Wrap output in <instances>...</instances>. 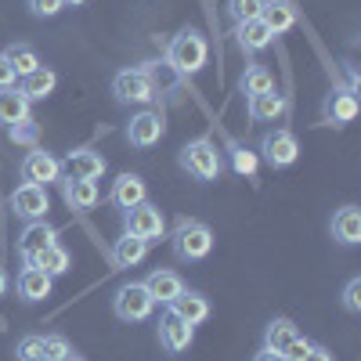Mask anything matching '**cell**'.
Returning <instances> with one entry per match:
<instances>
[{"mask_svg": "<svg viewBox=\"0 0 361 361\" xmlns=\"http://www.w3.org/2000/svg\"><path fill=\"white\" fill-rule=\"evenodd\" d=\"M54 243H58V228H54V224H47V221H29L25 231H22V238H18V257H22L25 264H37V257H40L47 246H54Z\"/></svg>", "mask_w": 361, "mask_h": 361, "instance_id": "obj_11", "label": "cell"}, {"mask_svg": "<svg viewBox=\"0 0 361 361\" xmlns=\"http://www.w3.org/2000/svg\"><path fill=\"white\" fill-rule=\"evenodd\" d=\"M8 137H11L15 145H25V148H37V137H40V127H37V119L29 116V119H22V123L8 127Z\"/></svg>", "mask_w": 361, "mask_h": 361, "instance_id": "obj_32", "label": "cell"}, {"mask_svg": "<svg viewBox=\"0 0 361 361\" xmlns=\"http://www.w3.org/2000/svg\"><path fill=\"white\" fill-rule=\"evenodd\" d=\"M209 58V44L202 33L195 29H180V33L166 44V66L177 73V76H195Z\"/></svg>", "mask_w": 361, "mask_h": 361, "instance_id": "obj_1", "label": "cell"}, {"mask_svg": "<svg viewBox=\"0 0 361 361\" xmlns=\"http://www.w3.org/2000/svg\"><path fill=\"white\" fill-rule=\"evenodd\" d=\"M18 173L25 185H58L62 180V159H54L51 152L44 148H33V152H25L22 163H18Z\"/></svg>", "mask_w": 361, "mask_h": 361, "instance_id": "obj_7", "label": "cell"}, {"mask_svg": "<svg viewBox=\"0 0 361 361\" xmlns=\"http://www.w3.org/2000/svg\"><path fill=\"white\" fill-rule=\"evenodd\" d=\"M177 163H180V170H185L188 177H195V180H217L221 170H224V159H221L217 145L209 141V137H195V141H188L185 148H180Z\"/></svg>", "mask_w": 361, "mask_h": 361, "instance_id": "obj_3", "label": "cell"}, {"mask_svg": "<svg viewBox=\"0 0 361 361\" xmlns=\"http://www.w3.org/2000/svg\"><path fill=\"white\" fill-rule=\"evenodd\" d=\"M340 304L347 314H361V279H350L343 286V296H340Z\"/></svg>", "mask_w": 361, "mask_h": 361, "instance_id": "obj_36", "label": "cell"}, {"mask_svg": "<svg viewBox=\"0 0 361 361\" xmlns=\"http://www.w3.org/2000/svg\"><path fill=\"white\" fill-rule=\"evenodd\" d=\"M29 102L18 87H8V90H0V127H15L22 123V119H29Z\"/></svg>", "mask_w": 361, "mask_h": 361, "instance_id": "obj_25", "label": "cell"}, {"mask_svg": "<svg viewBox=\"0 0 361 361\" xmlns=\"http://www.w3.org/2000/svg\"><path fill=\"white\" fill-rule=\"evenodd\" d=\"M123 228L137 238H145L148 246L159 243V238H166V217H163V209L152 206V202H137L130 209H123Z\"/></svg>", "mask_w": 361, "mask_h": 361, "instance_id": "obj_5", "label": "cell"}, {"mask_svg": "<svg viewBox=\"0 0 361 361\" xmlns=\"http://www.w3.org/2000/svg\"><path fill=\"white\" fill-rule=\"evenodd\" d=\"M329 231H333V238L340 246H357L361 243V209L357 206H340L333 214Z\"/></svg>", "mask_w": 361, "mask_h": 361, "instance_id": "obj_19", "label": "cell"}, {"mask_svg": "<svg viewBox=\"0 0 361 361\" xmlns=\"http://www.w3.org/2000/svg\"><path fill=\"white\" fill-rule=\"evenodd\" d=\"M260 156L275 166V170H286V166H293V163L300 159V141H296V134H289V130H271V134H264V141H260Z\"/></svg>", "mask_w": 361, "mask_h": 361, "instance_id": "obj_10", "label": "cell"}, {"mask_svg": "<svg viewBox=\"0 0 361 361\" xmlns=\"http://www.w3.org/2000/svg\"><path fill=\"white\" fill-rule=\"evenodd\" d=\"M15 357L18 361H40L44 357V336H33V333L22 336L18 347H15Z\"/></svg>", "mask_w": 361, "mask_h": 361, "instance_id": "obj_34", "label": "cell"}, {"mask_svg": "<svg viewBox=\"0 0 361 361\" xmlns=\"http://www.w3.org/2000/svg\"><path fill=\"white\" fill-rule=\"evenodd\" d=\"M105 156L94 152V148H76L69 152V159L62 163V177H80V180H98L105 173Z\"/></svg>", "mask_w": 361, "mask_h": 361, "instance_id": "obj_14", "label": "cell"}, {"mask_svg": "<svg viewBox=\"0 0 361 361\" xmlns=\"http://www.w3.org/2000/svg\"><path fill=\"white\" fill-rule=\"evenodd\" d=\"M250 119H257V123H271V119H279L286 112V94H279V90H267V94H257L250 98Z\"/></svg>", "mask_w": 361, "mask_h": 361, "instance_id": "obj_26", "label": "cell"}, {"mask_svg": "<svg viewBox=\"0 0 361 361\" xmlns=\"http://www.w3.org/2000/svg\"><path fill=\"white\" fill-rule=\"evenodd\" d=\"M40 361H51V357H40Z\"/></svg>", "mask_w": 361, "mask_h": 361, "instance_id": "obj_45", "label": "cell"}, {"mask_svg": "<svg viewBox=\"0 0 361 361\" xmlns=\"http://www.w3.org/2000/svg\"><path fill=\"white\" fill-rule=\"evenodd\" d=\"M145 199H148V185H145L137 173H119L112 180V188H109V202L116 209H130V206H137Z\"/></svg>", "mask_w": 361, "mask_h": 361, "instance_id": "obj_17", "label": "cell"}, {"mask_svg": "<svg viewBox=\"0 0 361 361\" xmlns=\"http://www.w3.org/2000/svg\"><path fill=\"white\" fill-rule=\"evenodd\" d=\"M296 336H300V329H296L289 318H275V322L264 329V347H271V350H286Z\"/></svg>", "mask_w": 361, "mask_h": 361, "instance_id": "obj_28", "label": "cell"}, {"mask_svg": "<svg viewBox=\"0 0 361 361\" xmlns=\"http://www.w3.org/2000/svg\"><path fill=\"white\" fill-rule=\"evenodd\" d=\"M62 4H66V8H83L87 0H62Z\"/></svg>", "mask_w": 361, "mask_h": 361, "instance_id": "obj_43", "label": "cell"}, {"mask_svg": "<svg viewBox=\"0 0 361 361\" xmlns=\"http://www.w3.org/2000/svg\"><path fill=\"white\" fill-rule=\"evenodd\" d=\"M246 98H257V94H267V90H275V76H271L267 66H246L243 80H238Z\"/></svg>", "mask_w": 361, "mask_h": 361, "instance_id": "obj_27", "label": "cell"}, {"mask_svg": "<svg viewBox=\"0 0 361 361\" xmlns=\"http://www.w3.org/2000/svg\"><path fill=\"white\" fill-rule=\"evenodd\" d=\"M304 361H336V357H333V350H329V347H318V343H314Z\"/></svg>", "mask_w": 361, "mask_h": 361, "instance_id": "obj_40", "label": "cell"}, {"mask_svg": "<svg viewBox=\"0 0 361 361\" xmlns=\"http://www.w3.org/2000/svg\"><path fill=\"white\" fill-rule=\"evenodd\" d=\"M112 94L119 105H152L156 102V80L148 69H119L112 76Z\"/></svg>", "mask_w": 361, "mask_h": 361, "instance_id": "obj_4", "label": "cell"}, {"mask_svg": "<svg viewBox=\"0 0 361 361\" xmlns=\"http://www.w3.org/2000/svg\"><path fill=\"white\" fill-rule=\"evenodd\" d=\"M235 40H238V47H243L246 54H257V51L275 44V33L264 25V18H250V22H238L235 25Z\"/></svg>", "mask_w": 361, "mask_h": 361, "instance_id": "obj_21", "label": "cell"}, {"mask_svg": "<svg viewBox=\"0 0 361 361\" xmlns=\"http://www.w3.org/2000/svg\"><path fill=\"white\" fill-rule=\"evenodd\" d=\"M8 87H18V73L8 62V54H0V90H8Z\"/></svg>", "mask_w": 361, "mask_h": 361, "instance_id": "obj_39", "label": "cell"}, {"mask_svg": "<svg viewBox=\"0 0 361 361\" xmlns=\"http://www.w3.org/2000/svg\"><path fill=\"white\" fill-rule=\"evenodd\" d=\"M62 8H66L62 0H29V11H33L37 18H54Z\"/></svg>", "mask_w": 361, "mask_h": 361, "instance_id": "obj_37", "label": "cell"}, {"mask_svg": "<svg viewBox=\"0 0 361 361\" xmlns=\"http://www.w3.org/2000/svg\"><path fill=\"white\" fill-rule=\"evenodd\" d=\"M62 185V199L73 214H87V209H94L102 192H98V180H80V177H62L58 180Z\"/></svg>", "mask_w": 361, "mask_h": 361, "instance_id": "obj_12", "label": "cell"}, {"mask_svg": "<svg viewBox=\"0 0 361 361\" xmlns=\"http://www.w3.org/2000/svg\"><path fill=\"white\" fill-rule=\"evenodd\" d=\"M166 311L177 314L180 322H188V325L195 329V325H202V322L209 318V300H206L202 293H195V289H180L170 304H166Z\"/></svg>", "mask_w": 361, "mask_h": 361, "instance_id": "obj_13", "label": "cell"}, {"mask_svg": "<svg viewBox=\"0 0 361 361\" xmlns=\"http://www.w3.org/2000/svg\"><path fill=\"white\" fill-rule=\"evenodd\" d=\"M163 134H166V119L156 109H145V112L130 116V123H127V141L134 148H152L163 141Z\"/></svg>", "mask_w": 361, "mask_h": 361, "instance_id": "obj_9", "label": "cell"}, {"mask_svg": "<svg viewBox=\"0 0 361 361\" xmlns=\"http://www.w3.org/2000/svg\"><path fill=\"white\" fill-rule=\"evenodd\" d=\"M228 152H231V170L238 173V177H253L257 173V152H253V148H246V145H235L231 141V148H228Z\"/></svg>", "mask_w": 361, "mask_h": 361, "instance_id": "obj_31", "label": "cell"}, {"mask_svg": "<svg viewBox=\"0 0 361 361\" xmlns=\"http://www.w3.org/2000/svg\"><path fill=\"white\" fill-rule=\"evenodd\" d=\"M170 246H173V257L185 260V264L206 260L209 250H214V231H209L202 221H195V217H180L173 235H170Z\"/></svg>", "mask_w": 361, "mask_h": 361, "instance_id": "obj_2", "label": "cell"}, {"mask_svg": "<svg viewBox=\"0 0 361 361\" xmlns=\"http://www.w3.org/2000/svg\"><path fill=\"white\" fill-rule=\"evenodd\" d=\"M11 209H15V217L22 221H44L47 217V209H51V195L44 185H22L11 192Z\"/></svg>", "mask_w": 361, "mask_h": 361, "instance_id": "obj_8", "label": "cell"}, {"mask_svg": "<svg viewBox=\"0 0 361 361\" xmlns=\"http://www.w3.org/2000/svg\"><path fill=\"white\" fill-rule=\"evenodd\" d=\"M145 257H148V243L137 238V235H130V231L119 235L112 243V250H109V264L119 267V271H123V267H137Z\"/></svg>", "mask_w": 361, "mask_h": 361, "instance_id": "obj_18", "label": "cell"}, {"mask_svg": "<svg viewBox=\"0 0 361 361\" xmlns=\"http://www.w3.org/2000/svg\"><path fill=\"white\" fill-rule=\"evenodd\" d=\"M62 361H87V357H83V354H76V350H73V354H69V357H62Z\"/></svg>", "mask_w": 361, "mask_h": 361, "instance_id": "obj_44", "label": "cell"}, {"mask_svg": "<svg viewBox=\"0 0 361 361\" xmlns=\"http://www.w3.org/2000/svg\"><path fill=\"white\" fill-rule=\"evenodd\" d=\"M264 25L271 29L275 37L289 33V29L296 25V4L293 0H264V11H260Z\"/></svg>", "mask_w": 361, "mask_h": 361, "instance_id": "obj_23", "label": "cell"}, {"mask_svg": "<svg viewBox=\"0 0 361 361\" xmlns=\"http://www.w3.org/2000/svg\"><path fill=\"white\" fill-rule=\"evenodd\" d=\"M145 289H148V296H152L156 304H170V300H173L180 289H185V282H180V275H177V271L156 267V271H148Z\"/></svg>", "mask_w": 361, "mask_h": 361, "instance_id": "obj_22", "label": "cell"}, {"mask_svg": "<svg viewBox=\"0 0 361 361\" xmlns=\"http://www.w3.org/2000/svg\"><path fill=\"white\" fill-rule=\"evenodd\" d=\"M159 343H163V350L166 354H180V350H188L192 343H195V329L188 325V322H180L177 314H163L159 318Z\"/></svg>", "mask_w": 361, "mask_h": 361, "instance_id": "obj_15", "label": "cell"}, {"mask_svg": "<svg viewBox=\"0 0 361 361\" xmlns=\"http://www.w3.org/2000/svg\"><path fill=\"white\" fill-rule=\"evenodd\" d=\"M264 11V0H228V15L238 22H250V18H260Z\"/></svg>", "mask_w": 361, "mask_h": 361, "instance_id": "obj_33", "label": "cell"}, {"mask_svg": "<svg viewBox=\"0 0 361 361\" xmlns=\"http://www.w3.org/2000/svg\"><path fill=\"white\" fill-rule=\"evenodd\" d=\"M253 361H286V354H282V350H271V347H264L260 354H253Z\"/></svg>", "mask_w": 361, "mask_h": 361, "instance_id": "obj_41", "label": "cell"}, {"mask_svg": "<svg viewBox=\"0 0 361 361\" xmlns=\"http://www.w3.org/2000/svg\"><path fill=\"white\" fill-rule=\"evenodd\" d=\"M54 87H58V73L47 69V66H40V69H33L29 76L18 80V90H22L29 102H44V98H51V94H54Z\"/></svg>", "mask_w": 361, "mask_h": 361, "instance_id": "obj_24", "label": "cell"}, {"mask_svg": "<svg viewBox=\"0 0 361 361\" xmlns=\"http://www.w3.org/2000/svg\"><path fill=\"white\" fill-rule=\"evenodd\" d=\"M4 54H8V62L15 66L18 80H22V76H29L33 69H40V58H37V51L29 47V44H11V47H8Z\"/></svg>", "mask_w": 361, "mask_h": 361, "instance_id": "obj_30", "label": "cell"}, {"mask_svg": "<svg viewBox=\"0 0 361 361\" xmlns=\"http://www.w3.org/2000/svg\"><path fill=\"white\" fill-rule=\"evenodd\" d=\"M37 267H44L51 279H58V275H66V271L73 267V253H69L66 246L54 243V246H47V250L37 257Z\"/></svg>", "mask_w": 361, "mask_h": 361, "instance_id": "obj_29", "label": "cell"}, {"mask_svg": "<svg viewBox=\"0 0 361 361\" xmlns=\"http://www.w3.org/2000/svg\"><path fill=\"white\" fill-rule=\"evenodd\" d=\"M15 289H18V296L25 300V304H37V300L51 296L54 279L47 275L44 267H37V264H25V267L18 271V279H15Z\"/></svg>", "mask_w": 361, "mask_h": 361, "instance_id": "obj_16", "label": "cell"}, {"mask_svg": "<svg viewBox=\"0 0 361 361\" xmlns=\"http://www.w3.org/2000/svg\"><path fill=\"white\" fill-rule=\"evenodd\" d=\"M311 347H314V343H311L307 336H296V340H293V343H289V347H286L282 354H286V361H304Z\"/></svg>", "mask_w": 361, "mask_h": 361, "instance_id": "obj_38", "label": "cell"}, {"mask_svg": "<svg viewBox=\"0 0 361 361\" xmlns=\"http://www.w3.org/2000/svg\"><path fill=\"white\" fill-rule=\"evenodd\" d=\"M73 354V347H69V340L62 336V333H51V336H44V357H51V361H62V357H69Z\"/></svg>", "mask_w": 361, "mask_h": 361, "instance_id": "obj_35", "label": "cell"}, {"mask_svg": "<svg viewBox=\"0 0 361 361\" xmlns=\"http://www.w3.org/2000/svg\"><path fill=\"white\" fill-rule=\"evenodd\" d=\"M322 116H325V123H333V127H343L350 123V119L357 116V98H354V90H333V94L325 98L322 105Z\"/></svg>", "mask_w": 361, "mask_h": 361, "instance_id": "obj_20", "label": "cell"}, {"mask_svg": "<svg viewBox=\"0 0 361 361\" xmlns=\"http://www.w3.org/2000/svg\"><path fill=\"white\" fill-rule=\"evenodd\" d=\"M112 311L119 322H145L148 314L156 311V300L148 296L145 282H127V286H119L116 296H112Z\"/></svg>", "mask_w": 361, "mask_h": 361, "instance_id": "obj_6", "label": "cell"}, {"mask_svg": "<svg viewBox=\"0 0 361 361\" xmlns=\"http://www.w3.org/2000/svg\"><path fill=\"white\" fill-rule=\"evenodd\" d=\"M8 289H11V279H8V267L0 264V296H8Z\"/></svg>", "mask_w": 361, "mask_h": 361, "instance_id": "obj_42", "label": "cell"}]
</instances>
